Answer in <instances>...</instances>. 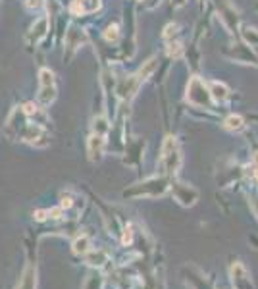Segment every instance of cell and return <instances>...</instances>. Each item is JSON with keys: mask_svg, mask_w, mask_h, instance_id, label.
Returning <instances> with one entry per match:
<instances>
[{"mask_svg": "<svg viewBox=\"0 0 258 289\" xmlns=\"http://www.w3.org/2000/svg\"><path fill=\"white\" fill-rule=\"evenodd\" d=\"M160 162L162 168L168 176H175L179 166H181V150L179 144L175 141V137H166L162 143V154H160Z\"/></svg>", "mask_w": 258, "mask_h": 289, "instance_id": "cell-1", "label": "cell"}, {"mask_svg": "<svg viewBox=\"0 0 258 289\" xmlns=\"http://www.w3.org/2000/svg\"><path fill=\"white\" fill-rule=\"evenodd\" d=\"M166 189H168L166 180L155 178V180H149L145 181V183H141V185H137L135 189L125 191V195H129V197H158V195H164Z\"/></svg>", "mask_w": 258, "mask_h": 289, "instance_id": "cell-2", "label": "cell"}, {"mask_svg": "<svg viewBox=\"0 0 258 289\" xmlns=\"http://www.w3.org/2000/svg\"><path fill=\"white\" fill-rule=\"evenodd\" d=\"M210 93H208L206 85L199 79V77H193L187 87V100L197 104V106H210Z\"/></svg>", "mask_w": 258, "mask_h": 289, "instance_id": "cell-3", "label": "cell"}, {"mask_svg": "<svg viewBox=\"0 0 258 289\" xmlns=\"http://www.w3.org/2000/svg\"><path fill=\"white\" fill-rule=\"evenodd\" d=\"M172 191L175 200L179 204H183V206H193L199 199V191L189 187V185H185V183H173Z\"/></svg>", "mask_w": 258, "mask_h": 289, "instance_id": "cell-4", "label": "cell"}, {"mask_svg": "<svg viewBox=\"0 0 258 289\" xmlns=\"http://www.w3.org/2000/svg\"><path fill=\"white\" fill-rule=\"evenodd\" d=\"M229 274H231V282H233L235 289H253L251 274H249V270L243 266L241 262H235V264L231 266Z\"/></svg>", "mask_w": 258, "mask_h": 289, "instance_id": "cell-5", "label": "cell"}, {"mask_svg": "<svg viewBox=\"0 0 258 289\" xmlns=\"http://www.w3.org/2000/svg\"><path fill=\"white\" fill-rule=\"evenodd\" d=\"M139 85H141V81H139L137 75H127V77L121 79L120 85H118V95L123 100H131L135 96V93H137Z\"/></svg>", "mask_w": 258, "mask_h": 289, "instance_id": "cell-6", "label": "cell"}, {"mask_svg": "<svg viewBox=\"0 0 258 289\" xmlns=\"http://www.w3.org/2000/svg\"><path fill=\"white\" fill-rule=\"evenodd\" d=\"M17 289H37V266L33 262H29L23 272H21V278H19V284Z\"/></svg>", "mask_w": 258, "mask_h": 289, "instance_id": "cell-7", "label": "cell"}, {"mask_svg": "<svg viewBox=\"0 0 258 289\" xmlns=\"http://www.w3.org/2000/svg\"><path fill=\"white\" fill-rule=\"evenodd\" d=\"M87 152H89V158H91V160H101V158H103V154H104V137L103 135L93 133V135L89 137Z\"/></svg>", "mask_w": 258, "mask_h": 289, "instance_id": "cell-8", "label": "cell"}, {"mask_svg": "<svg viewBox=\"0 0 258 289\" xmlns=\"http://www.w3.org/2000/svg\"><path fill=\"white\" fill-rule=\"evenodd\" d=\"M101 8V0H75L71 4L73 14H91Z\"/></svg>", "mask_w": 258, "mask_h": 289, "instance_id": "cell-9", "label": "cell"}, {"mask_svg": "<svg viewBox=\"0 0 258 289\" xmlns=\"http://www.w3.org/2000/svg\"><path fill=\"white\" fill-rule=\"evenodd\" d=\"M85 262L89 264V266H103L104 262H108V254L104 253V251H89V253H85Z\"/></svg>", "mask_w": 258, "mask_h": 289, "instance_id": "cell-10", "label": "cell"}, {"mask_svg": "<svg viewBox=\"0 0 258 289\" xmlns=\"http://www.w3.org/2000/svg\"><path fill=\"white\" fill-rule=\"evenodd\" d=\"M54 98H56V85H47V87H41L39 91V102L43 104V106H49L54 102Z\"/></svg>", "mask_w": 258, "mask_h": 289, "instance_id": "cell-11", "label": "cell"}, {"mask_svg": "<svg viewBox=\"0 0 258 289\" xmlns=\"http://www.w3.org/2000/svg\"><path fill=\"white\" fill-rule=\"evenodd\" d=\"M71 249H73V253L75 254H85L91 251V239L87 237V235H79L75 241H73V245H71Z\"/></svg>", "mask_w": 258, "mask_h": 289, "instance_id": "cell-12", "label": "cell"}, {"mask_svg": "<svg viewBox=\"0 0 258 289\" xmlns=\"http://www.w3.org/2000/svg\"><path fill=\"white\" fill-rule=\"evenodd\" d=\"M47 25H49V23H47V18L35 21L33 29H31V39H33L35 43H39L43 37L47 35Z\"/></svg>", "mask_w": 258, "mask_h": 289, "instance_id": "cell-13", "label": "cell"}, {"mask_svg": "<svg viewBox=\"0 0 258 289\" xmlns=\"http://www.w3.org/2000/svg\"><path fill=\"white\" fill-rule=\"evenodd\" d=\"M156 70V58H151L149 62H145L143 66H141V70H139L137 77L139 81H145V79H149L151 75H153V72Z\"/></svg>", "mask_w": 258, "mask_h": 289, "instance_id": "cell-14", "label": "cell"}, {"mask_svg": "<svg viewBox=\"0 0 258 289\" xmlns=\"http://www.w3.org/2000/svg\"><path fill=\"white\" fill-rule=\"evenodd\" d=\"M243 127H245V122H243L241 116H229L227 120H225V129H229V131H241Z\"/></svg>", "mask_w": 258, "mask_h": 289, "instance_id": "cell-15", "label": "cell"}, {"mask_svg": "<svg viewBox=\"0 0 258 289\" xmlns=\"http://www.w3.org/2000/svg\"><path fill=\"white\" fill-rule=\"evenodd\" d=\"M108 129H110V126H108V122H106V118H95V122H93V131L97 133V135H106L108 133Z\"/></svg>", "mask_w": 258, "mask_h": 289, "instance_id": "cell-16", "label": "cell"}, {"mask_svg": "<svg viewBox=\"0 0 258 289\" xmlns=\"http://www.w3.org/2000/svg\"><path fill=\"white\" fill-rule=\"evenodd\" d=\"M39 83H41V87L54 85V73H52L49 68H43V70L39 72Z\"/></svg>", "mask_w": 258, "mask_h": 289, "instance_id": "cell-17", "label": "cell"}, {"mask_svg": "<svg viewBox=\"0 0 258 289\" xmlns=\"http://www.w3.org/2000/svg\"><path fill=\"white\" fill-rule=\"evenodd\" d=\"M101 286H103V280H101V276L99 274H91L89 278H87L85 286H83V289H101Z\"/></svg>", "mask_w": 258, "mask_h": 289, "instance_id": "cell-18", "label": "cell"}, {"mask_svg": "<svg viewBox=\"0 0 258 289\" xmlns=\"http://www.w3.org/2000/svg\"><path fill=\"white\" fill-rule=\"evenodd\" d=\"M243 37L247 43H251V47H258V33L257 29H251V27H245L243 29Z\"/></svg>", "mask_w": 258, "mask_h": 289, "instance_id": "cell-19", "label": "cell"}, {"mask_svg": "<svg viewBox=\"0 0 258 289\" xmlns=\"http://www.w3.org/2000/svg\"><path fill=\"white\" fill-rule=\"evenodd\" d=\"M212 95H214L216 100H224L225 96H227L225 85H222V83H212Z\"/></svg>", "mask_w": 258, "mask_h": 289, "instance_id": "cell-20", "label": "cell"}, {"mask_svg": "<svg viewBox=\"0 0 258 289\" xmlns=\"http://www.w3.org/2000/svg\"><path fill=\"white\" fill-rule=\"evenodd\" d=\"M104 39H106L108 43H116V41L120 39V29H118V25H110V27L104 31Z\"/></svg>", "mask_w": 258, "mask_h": 289, "instance_id": "cell-21", "label": "cell"}, {"mask_svg": "<svg viewBox=\"0 0 258 289\" xmlns=\"http://www.w3.org/2000/svg\"><path fill=\"white\" fill-rule=\"evenodd\" d=\"M168 54L172 56V58H179V56L183 54V47H181L179 43H172V45L168 47Z\"/></svg>", "mask_w": 258, "mask_h": 289, "instance_id": "cell-22", "label": "cell"}, {"mask_svg": "<svg viewBox=\"0 0 258 289\" xmlns=\"http://www.w3.org/2000/svg\"><path fill=\"white\" fill-rule=\"evenodd\" d=\"M131 241H133V230H131V226H125L123 228V235H121V243L129 245Z\"/></svg>", "mask_w": 258, "mask_h": 289, "instance_id": "cell-23", "label": "cell"}, {"mask_svg": "<svg viewBox=\"0 0 258 289\" xmlns=\"http://www.w3.org/2000/svg\"><path fill=\"white\" fill-rule=\"evenodd\" d=\"M175 31H177V25H175V23H172V25H168V27H166L164 37H166V39H170L172 35H175Z\"/></svg>", "mask_w": 258, "mask_h": 289, "instance_id": "cell-24", "label": "cell"}, {"mask_svg": "<svg viewBox=\"0 0 258 289\" xmlns=\"http://www.w3.org/2000/svg\"><path fill=\"white\" fill-rule=\"evenodd\" d=\"M47 218H49V210H37L35 212V220H39V222H43Z\"/></svg>", "mask_w": 258, "mask_h": 289, "instance_id": "cell-25", "label": "cell"}, {"mask_svg": "<svg viewBox=\"0 0 258 289\" xmlns=\"http://www.w3.org/2000/svg\"><path fill=\"white\" fill-rule=\"evenodd\" d=\"M43 4V0H27V6L29 8H39Z\"/></svg>", "mask_w": 258, "mask_h": 289, "instance_id": "cell-26", "label": "cell"}, {"mask_svg": "<svg viewBox=\"0 0 258 289\" xmlns=\"http://www.w3.org/2000/svg\"><path fill=\"white\" fill-rule=\"evenodd\" d=\"M172 2H173V6H175V8H179V6H183L187 0H172Z\"/></svg>", "mask_w": 258, "mask_h": 289, "instance_id": "cell-27", "label": "cell"}]
</instances>
